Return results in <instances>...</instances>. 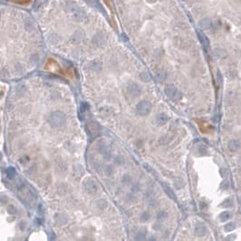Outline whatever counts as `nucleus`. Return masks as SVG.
<instances>
[{
  "instance_id": "f257e3e1",
  "label": "nucleus",
  "mask_w": 241,
  "mask_h": 241,
  "mask_svg": "<svg viewBox=\"0 0 241 241\" xmlns=\"http://www.w3.org/2000/svg\"><path fill=\"white\" fill-rule=\"evenodd\" d=\"M65 11L71 15L72 19L75 22H82L87 17L86 12L73 2L66 4Z\"/></svg>"
},
{
  "instance_id": "f03ea898",
  "label": "nucleus",
  "mask_w": 241,
  "mask_h": 241,
  "mask_svg": "<svg viewBox=\"0 0 241 241\" xmlns=\"http://www.w3.org/2000/svg\"><path fill=\"white\" fill-rule=\"evenodd\" d=\"M46 121L53 128H59L64 125L65 116L61 112H52L47 114Z\"/></svg>"
},
{
  "instance_id": "7ed1b4c3",
  "label": "nucleus",
  "mask_w": 241,
  "mask_h": 241,
  "mask_svg": "<svg viewBox=\"0 0 241 241\" xmlns=\"http://www.w3.org/2000/svg\"><path fill=\"white\" fill-rule=\"evenodd\" d=\"M136 111L138 114L142 116L147 115L152 111V104L148 101H140L136 105Z\"/></svg>"
},
{
  "instance_id": "20e7f679",
  "label": "nucleus",
  "mask_w": 241,
  "mask_h": 241,
  "mask_svg": "<svg viewBox=\"0 0 241 241\" xmlns=\"http://www.w3.org/2000/svg\"><path fill=\"white\" fill-rule=\"evenodd\" d=\"M140 93H142V90H140V87L136 85V84H131L128 85L127 89H126V94L129 97L131 98H135L138 97Z\"/></svg>"
},
{
  "instance_id": "39448f33",
  "label": "nucleus",
  "mask_w": 241,
  "mask_h": 241,
  "mask_svg": "<svg viewBox=\"0 0 241 241\" xmlns=\"http://www.w3.org/2000/svg\"><path fill=\"white\" fill-rule=\"evenodd\" d=\"M85 187H86L87 191L91 194H96L99 191V186L97 185L96 182L93 180H87L86 183H85Z\"/></svg>"
},
{
  "instance_id": "423d86ee",
  "label": "nucleus",
  "mask_w": 241,
  "mask_h": 241,
  "mask_svg": "<svg viewBox=\"0 0 241 241\" xmlns=\"http://www.w3.org/2000/svg\"><path fill=\"white\" fill-rule=\"evenodd\" d=\"M105 42H106V37L103 34H102V33H98V34H96L93 39V43L97 47H101V46L104 45Z\"/></svg>"
},
{
  "instance_id": "0eeeda50",
  "label": "nucleus",
  "mask_w": 241,
  "mask_h": 241,
  "mask_svg": "<svg viewBox=\"0 0 241 241\" xmlns=\"http://www.w3.org/2000/svg\"><path fill=\"white\" fill-rule=\"evenodd\" d=\"M85 37V33L81 31V30H77L73 33L71 36V42L73 43V44H78L80 43L81 41L84 39Z\"/></svg>"
},
{
  "instance_id": "6e6552de",
  "label": "nucleus",
  "mask_w": 241,
  "mask_h": 241,
  "mask_svg": "<svg viewBox=\"0 0 241 241\" xmlns=\"http://www.w3.org/2000/svg\"><path fill=\"white\" fill-rule=\"evenodd\" d=\"M88 67L90 70L92 71H94V72H98L102 69V63L100 61H97V60H94V61H92L88 64Z\"/></svg>"
},
{
  "instance_id": "1a4fd4ad",
  "label": "nucleus",
  "mask_w": 241,
  "mask_h": 241,
  "mask_svg": "<svg viewBox=\"0 0 241 241\" xmlns=\"http://www.w3.org/2000/svg\"><path fill=\"white\" fill-rule=\"evenodd\" d=\"M24 29H26V31H27V32H33L36 28V26H35L34 22H33L32 20L27 19L24 23Z\"/></svg>"
},
{
  "instance_id": "9d476101",
  "label": "nucleus",
  "mask_w": 241,
  "mask_h": 241,
  "mask_svg": "<svg viewBox=\"0 0 241 241\" xmlns=\"http://www.w3.org/2000/svg\"><path fill=\"white\" fill-rule=\"evenodd\" d=\"M167 116H166V114L164 113H160V114H158L157 115V117H156V123L158 124V125H163L164 123H166V122H167Z\"/></svg>"
},
{
  "instance_id": "9b49d317",
  "label": "nucleus",
  "mask_w": 241,
  "mask_h": 241,
  "mask_svg": "<svg viewBox=\"0 0 241 241\" xmlns=\"http://www.w3.org/2000/svg\"><path fill=\"white\" fill-rule=\"evenodd\" d=\"M165 93L169 97L172 98L174 96V94H175V93H176V89L171 85H168L167 87L165 88Z\"/></svg>"
},
{
  "instance_id": "f8f14e48",
  "label": "nucleus",
  "mask_w": 241,
  "mask_h": 241,
  "mask_svg": "<svg viewBox=\"0 0 241 241\" xmlns=\"http://www.w3.org/2000/svg\"><path fill=\"white\" fill-rule=\"evenodd\" d=\"M140 78H142V80L144 81V82H149V80H151V76H149V73H146V72H143L142 73H140Z\"/></svg>"
},
{
  "instance_id": "ddd939ff",
  "label": "nucleus",
  "mask_w": 241,
  "mask_h": 241,
  "mask_svg": "<svg viewBox=\"0 0 241 241\" xmlns=\"http://www.w3.org/2000/svg\"><path fill=\"white\" fill-rule=\"evenodd\" d=\"M6 173H7V176L9 178H13L15 175V169L13 168H9L7 170H6Z\"/></svg>"
},
{
  "instance_id": "4468645a",
  "label": "nucleus",
  "mask_w": 241,
  "mask_h": 241,
  "mask_svg": "<svg viewBox=\"0 0 241 241\" xmlns=\"http://www.w3.org/2000/svg\"><path fill=\"white\" fill-rule=\"evenodd\" d=\"M149 214L148 212H143L142 217H140V219L143 221H147V220H149Z\"/></svg>"
},
{
  "instance_id": "2eb2a0df",
  "label": "nucleus",
  "mask_w": 241,
  "mask_h": 241,
  "mask_svg": "<svg viewBox=\"0 0 241 241\" xmlns=\"http://www.w3.org/2000/svg\"><path fill=\"white\" fill-rule=\"evenodd\" d=\"M49 40L51 41L53 44H55V43H57V41H58V36L54 34V35H52L51 36L49 37Z\"/></svg>"
},
{
  "instance_id": "dca6fc26",
  "label": "nucleus",
  "mask_w": 241,
  "mask_h": 241,
  "mask_svg": "<svg viewBox=\"0 0 241 241\" xmlns=\"http://www.w3.org/2000/svg\"><path fill=\"white\" fill-rule=\"evenodd\" d=\"M37 60H38V56L36 55V54H33L31 57H30V61L32 62V63H36L37 62Z\"/></svg>"
},
{
  "instance_id": "f3484780",
  "label": "nucleus",
  "mask_w": 241,
  "mask_h": 241,
  "mask_svg": "<svg viewBox=\"0 0 241 241\" xmlns=\"http://www.w3.org/2000/svg\"><path fill=\"white\" fill-rule=\"evenodd\" d=\"M85 1H86L87 3L91 4V5H93V4H94V0H85Z\"/></svg>"
}]
</instances>
